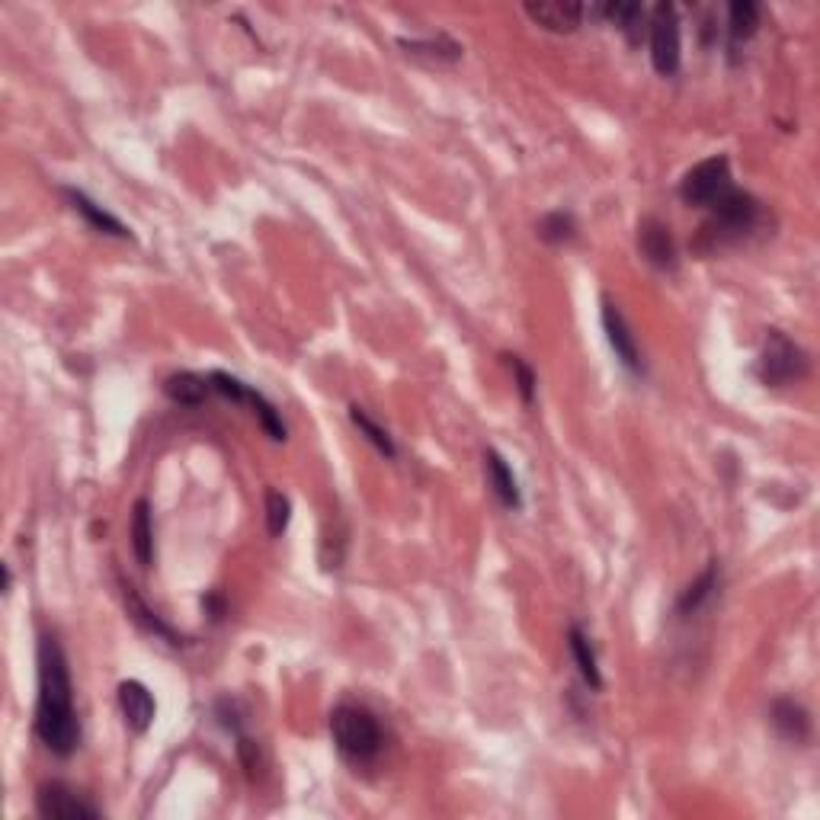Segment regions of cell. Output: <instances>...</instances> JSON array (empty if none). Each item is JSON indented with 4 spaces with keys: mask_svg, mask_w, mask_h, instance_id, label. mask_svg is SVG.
<instances>
[{
    "mask_svg": "<svg viewBox=\"0 0 820 820\" xmlns=\"http://www.w3.org/2000/svg\"><path fill=\"white\" fill-rule=\"evenodd\" d=\"M36 737L52 757L67 759L80 747V718L74 708L71 667L55 634L39 638V698H36Z\"/></svg>",
    "mask_w": 820,
    "mask_h": 820,
    "instance_id": "cell-1",
    "label": "cell"
},
{
    "mask_svg": "<svg viewBox=\"0 0 820 820\" xmlns=\"http://www.w3.org/2000/svg\"><path fill=\"white\" fill-rule=\"evenodd\" d=\"M330 737L337 754L353 766H373L384 750L381 721L366 708L343 702L330 711Z\"/></svg>",
    "mask_w": 820,
    "mask_h": 820,
    "instance_id": "cell-2",
    "label": "cell"
},
{
    "mask_svg": "<svg viewBox=\"0 0 820 820\" xmlns=\"http://www.w3.org/2000/svg\"><path fill=\"white\" fill-rule=\"evenodd\" d=\"M759 215H762V209H759L757 195L734 187L715 209H708V222L698 228L695 251L715 253L728 244L744 241L759 225Z\"/></svg>",
    "mask_w": 820,
    "mask_h": 820,
    "instance_id": "cell-3",
    "label": "cell"
},
{
    "mask_svg": "<svg viewBox=\"0 0 820 820\" xmlns=\"http://www.w3.org/2000/svg\"><path fill=\"white\" fill-rule=\"evenodd\" d=\"M808 373H811L808 353L792 337H785L782 330H775V327L766 330L762 353L757 359V379L766 388H789V384H798L802 379H808Z\"/></svg>",
    "mask_w": 820,
    "mask_h": 820,
    "instance_id": "cell-4",
    "label": "cell"
},
{
    "mask_svg": "<svg viewBox=\"0 0 820 820\" xmlns=\"http://www.w3.org/2000/svg\"><path fill=\"white\" fill-rule=\"evenodd\" d=\"M731 190H734V177H731L728 154H711V157L698 161L680 180V199L690 209H702V212L715 209Z\"/></svg>",
    "mask_w": 820,
    "mask_h": 820,
    "instance_id": "cell-5",
    "label": "cell"
},
{
    "mask_svg": "<svg viewBox=\"0 0 820 820\" xmlns=\"http://www.w3.org/2000/svg\"><path fill=\"white\" fill-rule=\"evenodd\" d=\"M647 46H651V64L660 77H673L683 64V29H680V13L673 3H657L651 7L647 20Z\"/></svg>",
    "mask_w": 820,
    "mask_h": 820,
    "instance_id": "cell-6",
    "label": "cell"
},
{
    "mask_svg": "<svg viewBox=\"0 0 820 820\" xmlns=\"http://www.w3.org/2000/svg\"><path fill=\"white\" fill-rule=\"evenodd\" d=\"M209 381H212V391H215V394L228 398L231 404H244V407H251V414L256 417V424L263 427V433H266L269 440L286 442V437H289V427H286L282 414L276 411V404H273L263 391H256L253 384L235 379V376H228V373H222V369L209 373Z\"/></svg>",
    "mask_w": 820,
    "mask_h": 820,
    "instance_id": "cell-7",
    "label": "cell"
},
{
    "mask_svg": "<svg viewBox=\"0 0 820 820\" xmlns=\"http://www.w3.org/2000/svg\"><path fill=\"white\" fill-rule=\"evenodd\" d=\"M36 815L46 820H97L103 811L64 782H42L36 789Z\"/></svg>",
    "mask_w": 820,
    "mask_h": 820,
    "instance_id": "cell-8",
    "label": "cell"
},
{
    "mask_svg": "<svg viewBox=\"0 0 820 820\" xmlns=\"http://www.w3.org/2000/svg\"><path fill=\"white\" fill-rule=\"evenodd\" d=\"M638 253L644 256V263H651L660 273H673L680 266V251H677V238L670 225L654 215H644L638 222Z\"/></svg>",
    "mask_w": 820,
    "mask_h": 820,
    "instance_id": "cell-9",
    "label": "cell"
},
{
    "mask_svg": "<svg viewBox=\"0 0 820 820\" xmlns=\"http://www.w3.org/2000/svg\"><path fill=\"white\" fill-rule=\"evenodd\" d=\"M603 330H606V340L619 359V366L631 373V376H644V359H641V346L631 333L629 320L619 312V305L613 299H603Z\"/></svg>",
    "mask_w": 820,
    "mask_h": 820,
    "instance_id": "cell-10",
    "label": "cell"
},
{
    "mask_svg": "<svg viewBox=\"0 0 820 820\" xmlns=\"http://www.w3.org/2000/svg\"><path fill=\"white\" fill-rule=\"evenodd\" d=\"M769 724L772 731L785 741V744H808L811 741V711L795 702V698H775L769 705Z\"/></svg>",
    "mask_w": 820,
    "mask_h": 820,
    "instance_id": "cell-11",
    "label": "cell"
},
{
    "mask_svg": "<svg viewBox=\"0 0 820 820\" xmlns=\"http://www.w3.org/2000/svg\"><path fill=\"white\" fill-rule=\"evenodd\" d=\"M522 13L545 33H573L580 29L583 16H586V7L583 3H565V0H545V3H526Z\"/></svg>",
    "mask_w": 820,
    "mask_h": 820,
    "instance_id": "cell-12",
    "label": "cell"
},
{
    "mask_svg": "<svg viewBox=\"0 0 820 820\" xmlns=\"http://www.w3.org/2000/svg\"><path fill=\"white\" fill-rule=\"evenodd\" d=\"M119 711L126 718V728L131 734H144L151 724H154V715H157V702L151 690L138 680H123L119 683Z\"/></svg>",
    "mask_w": 820,
    "mask_h": 820,
    "instance_id": "cell-13",
    "label": "cell"
},
{
    "mask_svg": "<svg viewBox=\"0 0 820 820\" xmlns=\"http://www.w3.org/2000/svg\"><path fill=\"white\" fill-rule=\"evenodd\" d=\"M62 195L71 202V209L97 231V235H106V238H119V241H128L131 238V231H128L126 225L113 215V212H106L100 202H93L87 192L80 190H71V187H62Z\"/></svg>",
    "mask_w": 820,
    "mask_h": 820,
    "instance_id": "cell-14",
    "label": "cell"
},
{
    "mask_svg": "<svg viewBox=\"0 0 820 820\" xmlns=\"http://www.w3.org/2000/svg\"><path fill=\"white\" fill-rule=\"evenodd\" d=\"M484 478H488V488L491 494L497 497V504L504 509H522V491H519V481L513 475V468L506 465V458L497 452V449H488L484 452Z\"/></svg>",
    "mask_w": 820,
    "mask_h": 820,
    "instance_id": "cell-15",
    "label": "cell"
},
{
    "mask_svg": "<svg viewBox=\"0 0 820 820\" xmlns=\"http://www.w3.org/2000/svg\"><path fill=\"white\" fill-rule=\"evenodd\" d=\"M600 16H606L619 33H626L631 46H638L644 36H647V20H651V10L641 7V3H629V0H616V3H603L596 10Z\"/></svg>",
    "mask_w": 820,
    "mask_h": 820,
    "instance_id": "cell-16",
    "label": "cell"
},
{
    "mask_svg": "<svg viewBox=\"0 0 820 820\" xmlns=\"http://www.w3.org/2000/svg\"><path fill=\"white\" fill-rule=\"evenodd\" d=\"M568 647H570L573 664H577L580 680H583L593 693H600V690H603V673H600V660H596V647H593L590 634L580 629V626H570Z\"/></svg>",
    "mask_w": 820,
    "mask_h": 820,
    "instance_id": "cell-17",
    "label": "cell"
},
{
    "mask_svg": "<svg viewBox=\"0 0 820 820\" xmlns=\"http://www.w3.org/2000/svg\"><path fill=\"white\" fill-rule=\"evenodd\" d=\"M718 583H721V568L711 562V565L702 570L693 583L680 593V600H677V616H680V619H690L695 613H702L705 603L718 593Z\"/></svg>",
    "mask_w": 820,
    "mask_h": 820,
    "instance_id": "cell-18",
    "label": "cell"
},
{
    "mask_svg": "<svg viewBox=\"0 0 820 820\" xmlns=\"http://www.w3.org/2000/svg\"><path fill=\"white\" fill-rule=\"evenodd\" d=\"M131 552H135V562L141 568L148 570L154 565V519H151V504L141 497L135 501V509H131Z\"/></svg>",
    "mask_w": 820,
    "mask_h": 820,
    "instance_id": "cell-19",
    "label": "cell"
},
{
    "mask_svg": "<svg viewBox=\"0 0 820 820\" xmlns=\"http://www.w3.org/2000/svg\"><path fill=\"white\" fill-rule=\"evenodd\" d=\"M164 394L180 404V407H202L215 391H212V381L205 376H195V373H174L164 379Z\"/></svg>",
    "mask_w": 820,
    "mask_h": 820,
    "instance_id": "cell-20",
    "label": "cell"
},
{
    "mask_svg": "<svg viewBox=\"0 0 820 820\" xmlns=\"http://www.w3.org/2000/svg\"><path fill=\"white\" fill-rule=\"evenodd\" d=\"M759 20H762V7L754 0H734L728 7V39L731 46H744L759 33Z\"/></svg>",
    "mask_w": 820,
    "mask_h": 820,
    "instance_id": "cell-21",
    "label": "cell"
},
{
    "mask_svg": "<svg viewBox=\"0 0 820 820\" xmlns=\"http://www.w3.org/2000/svg\"><path fill=\"white\" fill-rule=\"evenodd\" d=\"M535 235H539L545 244H552V248H565V244H570V241H577L580 225H577L573 212L558 209V212H545V215L539 218Z\"/></svg>",
    "mask_w": 820,
    "mask_h": 820,
    "instance_id": "cell-22",
    "label": "cell"
},
{
    "mask_svg": "<svg viewBox=\"0 0 820 820\" xmlns=\"http://www.w3.org/2000/svg\"><path fill=\"white\" fill-rule=\"evenodd\" d=\"M126 590V606H128V613H131V619L141 626V629L148 631V634H154V638H164L167 644H174V647H180L184 644V638L177 634V631L171 629L164 619H157V613H151L144 603H141V596L135 593V586H123Z\"/></svg>",
    "mask_w": 820,
    "mask_h": 820,
    "instance_id": "cell-23",
    "label": "cell"
},
{
    "mask_svg": "<svg viewBox=\"0 0 820 820\" xmlns=\"http://www.w3.org/2000/svg\"><path fill=\"white\" fill-rule=\"evenodd\" d=\"M350 424L359 430V437L369 442L379 455H384V458H394V455H398V445H394V440H391V433L381 427L379 420H373V417H369V411H366V407L350 404Z\"/></svg>",
    "mask_w": 820,
    "mask_h": 820,
    "instance_id": "cell-24",
    "label": "cell"
},
{
    "mask_svg": "<svg viewBox=\"0 0 820 820\" xmlns=\"http://www.w3.org/2000/svg\"><path fill=\"white\" fill-rule=\"evenodd\" d=\"M398 46L407 52V55H427V59H437V62H458L462 59V46L452 42V39H398Z\"/></svg>",
    "mask_w": 820,
    "mask_h": 820,
    "instance_id": "cell-25",
    "label": "cell"
},
{
    "mask_svg": "<svg viewBox=\"0 0 820 820\" xmlns=\"http://www.w3.org/2000/svg\"><path fill=\"white\" fill-rule=\"evenodd\" d=\"M504 363L506 369L513 373V384H516V391H519V401H522L526 407H532L535 391H539V376H535V369H532L522 356H516V353H504Z\"/></svg>",
    "mask_w": 820,
    "mask_h": 820,
    "instance_id": "cell-26",
    "label": "cell"
},
{
    "mask_svg": "<svg viewBox=\"0 0 820 820\" xmlns=\"http://www.w3.org/2000/svg\"><path fill=\"white\" fill-rule=\"evenodd\" d=\"M289 519H292V501L282 491H266V526H269V535L279 539L289 529Z\"/></svg>",
    "mask_w": 820,
    "mask_h": 820,
    "instance_id": "cell-27",
    "label": "cell"
},
{
    "mask_svg": "<svg viewBox=\"0 0 820 820\" xmlns=\"http://www.w3.org/2000/svg\"><path fill=\"white\" fill-rule=\"evenodd\" d=\"M238 757H241V766L248 769V775L253 779V769L260 766V747L253 744L248 734H238Z\"/></svg>",
    "mask_w": 820,
    "mask_h": 820,
    "instance_id": "cell-28",
    "label": "cell"
},
{
    "mask_svg": "<svg viewBox=\"0 0 820 820\" xmlns=\"http://www.w3.org/2000/svg\"><path fill=\"white\" fill-rule=\"evenodd\" d=\"M202 609L209 613L212 622H222V616H225V600H222V593H209V596L202 600Z\"/></svg>",
    "mask_w": 820,
    "mask_h": 820,
    "instance_id": "cell-29",
    "label": "cell"
},
{
    "mask_svg": "<svg viewBox=\"0 0 820 820\" xmlns=\"http://www.w3.org/2000/svg\"><path fill=\"white\" fill-rule=\"evenodd\" d=\"M10 586H13V577H10V568L3 565V593H10Z\"/></svg>",
    "mask_w": 820,
    "mask_h": 820,
    "instance_id": "cell-30",
    "label": "cell"
}]
</instances>
